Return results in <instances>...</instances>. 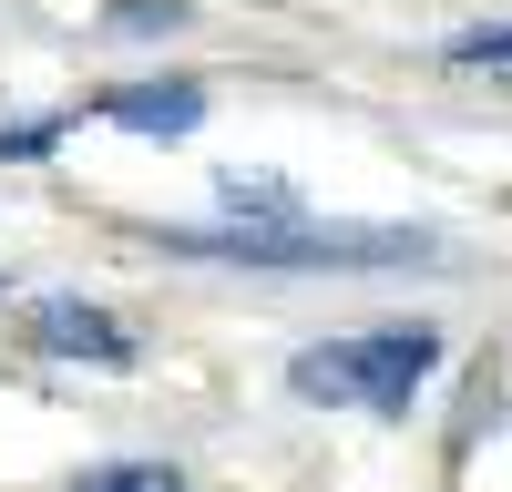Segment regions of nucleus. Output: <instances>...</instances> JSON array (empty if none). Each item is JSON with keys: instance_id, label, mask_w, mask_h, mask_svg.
<instances>
[{"instance_id": "f257e3e1", "label": "nucleus", "mask_w": 512, "mask_h": 492, "mask_svg": "<svg viewBox=\"0 0 512 492\" xmlns=\"http://www.w3.org/2000/svg\"><path fill=\"white\" fill-rule=\"evenodd\" d=\"M175 257H216V267H267V277H369V267H451L431 226H349V216H297V226H205V236H164Z\"/></svg>"}, {"instance_id": "f03ea898", "label": "nucleus", "mask_w": 512, "mask_h": 492, "mask_svg": "<svg viewBox=\"0 0 512 492\" xmlns=\"http://www.w3.org/2000/svg\"><path fill=\"white\" fill-rule=\"evenodd\" d=\"M441 369V328L420 318H390V328H349V339L328 349H297L287 390L297 400H328V410H369V421H390V410H410V390Z\"/></svg>"}, {"instance_id": "7ed1b4c3", "label": "nucleus", "mask_w": 512, "mask_h": 492, "mask_svg": "<svg viewBox=\"0 0 512 492\" xmlns=\"http://www.w3.org/2000/svg\"><path fill=\"white\" fill-rule=\"evenodd\" d=\"M21 328H31L41 359H93V369H123V359H134V328H123L113 308H93V298H41Z\"/></svg>"}, {"instance_id": "20e7f679", "label": "nucleus", "mask_w": 512, "mask_h": 492, "mask_svg": "<svg viewBox=\"0 0 512 492\" xmlns=\"http://www.w3.org/2000/svg\"><path fill=\"white\" fill-rule=\"evenodd\" d=\"M205 113V82H123L103 93V123H134V134H185Z\"/></svg>"}, {"instance_id": "39448f33", "label": "nucleus", "mask_w": 512, "mask_h": 492, "mask_svg": "<svg viewBox=\"0 0 512 492\" xmlns=\"http://www.w3.org/2000/svg\"><path fill=\"white\" fill-rule=\"evenodd\" d=\"M72 492H185V472H164V462H93V472H72Z\"/></svg>"}, {"instance_id": "423d86ee", "label": "nucleus", "mask_w": 512, "mask_h": 492, "mask_svg": "<svg viewBox=\"0 0 512 492\" xmlns=\"http://www.w3.org/2000/svg\"><path fill=\"white\" fill-rule=\"evenodd\" d=\"M451 62H461V72H512V31H461Z\"/></svg>"}]
</instances>
